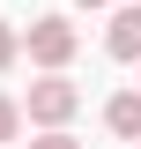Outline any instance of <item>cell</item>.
Here are the masks:
<instances>
[{"mask_svg": "<svg viewBox=\"0 0 141 149\" xmlns=\"http://www.w3.org/2000/svg\"><path fill=\"white\" fill-rule=\"evenodd\" d=\"M104 127L119 134V142H141V90H119L104 104Z\"/></svg>", "mask_w": 141, "mask_h": 149, "instance_id": "277c9868", "label": "cell"}, {"mask_svg": "<svg viewBox=\"0 0 141 149\" xmlns=\"http://www.w3.org/2000/svg\"><path fill=\"white\" fill-rule=\"evenodd\" d=\"M15 52H22V37H15V30H8V22H0V74L15 67Z\"/></svg>", "mask_w": 141, "mask_h": 149, "instance_id": "52a82bcc", "label": "cell"}, {"mask_svg": "<svg viewBox=\"0 0 141 149\" xmlns=\"http://www.w3.org/2000/svg\"><path fill=\"white\" fill-rule=\"evenodd\" d=\"M30 149H82V142H74V134H67V127H45V134H37V142H30Z\"/></svg>", "mask_w": 141, "mask_h": 149, "instance_id": "8992f818", "label": "cell"}, {"mask_svg": "<svg viewBox=\"0 0 141 149\" xmlns=\"http://www.w3.org/2000/svg\"><path fill=\"white\" fill-rule=\"evenodd\" d=\"M74 8H111V0H74Z\"/></svg>", "mask_w": 141, "mask_h": 149, "instance_id": "ba28073f", "label": "cell"}, {"mask_svg": "<svg viewBox=\"0 0 141 149\" xmlns=\"http://www.w3.org/2000/svg\"><path fill=\"white\" fill-rule=\"evenodd\" d=\"M15 127H22V104H15V97H0V149L15 142Z\"/></svg>", "mask_w": 141, "mask_h": 149, "instance_id": "5b68a950", "label": "cell"}, {"mask_svg": "<svg viewBox=\"0 0 141 149\" xmlns=\"http://www.w3.org/2000/svg\"><path fill=\"white\" fill-rule=\"evenodd\" d=\"M104 45H111V60H134V67H141V0L111 15V37H104Z\"/></svg>", "mask_w": 141, "mask_h": 149, "instance_id": "3957f363", "label": "cell"}, {"mask_svg": "<svg viewBox=\"0 0 141 149\" xmlns=\"http://www.w3.org/2000/svg\"><path fill=\"white\" fill-rule=\"evenodd\" d=\"M134 149H141V142H134Z\"/></svg>", "mask_w": 141, "mask_h": 149, "instance_id": "9c48e42d", "label": "cell"}, {"mask_svg": "<svg viewBox=\"0 0 141 149\" xmlns=\"http://www.w3.org/2000/svg\"><path fill=\"white\" fill-rule=\"evenodd\" d=\"M22 112H30L37 127H67L74 112H82V90H74L59 67H45V82H30V104H22Z\"/></svg>", "mask_w": 141, "mask_h": 149, "instance_id": "6da1fadb", "label": "cell"}, {"mask_svg": "<svg viewBox=\"0 0 141 149\" xmlns=\"http://www.w3.org/2000/svg\"><path fill=\"white\" fill-rule=\"evenodd\" d=\"M22 45H30V60H37V67H67V60H74V45H82V30H74L67 15H37Z\"/></svg>", "mask_w": 141, "mask_h": 149, "instance_id": "7a4b0ae2", "label": "cell"}]
</instances>
